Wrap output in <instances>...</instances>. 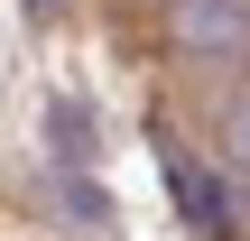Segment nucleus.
I'll use <instances>...</instances> for the list:
<instances>
[{
  "instance_id": "f257e3e1",
  "label": "nucleus",
  "mask_w": 250,
  "mask_h": 241,
  "mask_svg": "<svg viewBox=\"0 0 250 241\" xmlns=\"http://www.w3.org/2000/svg\"><path fill=\"white\" fill-rule=\"evenodd\" d=\"M176 46L186 56H241L250 46V0H176Z\"/></svg>"
},
{
  "instance_id": "f03ea898",
  "label": "nucleus",
  "mask_w": 250,
  "mask_h": 241,
  "mask_svg": "<svg viewBox=\"0 0 250 241\" xmlns=\"http://www.w3.org/2000/svg\"><path fill=\"white\" fill-rule=\"evenodd\" d=\"M158 167H167V186H176L186 223H195L204 241H223V195H213V176H204V167H195L186 149H167V139H158Z\"/></svg>"
},
{
  "instance_id": "7ed1b4c3",
  "label": "nucleus",
  "mask_w": 250,
  "mask_h": 241,
  "mask_svg": "<svg viewBox=\"0 0 250 241\" xmlns=\"http://www.w3.org/2000/svg\"><path fill=\"white\" fill-rule=\"evenodd\" d=\"M46 139H56V158H65V167L83 176V158L102 149V121H93L83 102H56V111H46Z\"/></svg>"
},
{
  "instance_id": "20e7f679",
  "label": "nucleus",
  "mask_w": 250,
  "mask_h": 241,
  "mask_svg": "<svg viewBox=\"0 0 250 241\" xmlns=\"http://www.w3.org/2000/svg\"><path fill=\"white\" fill-rule=\"evenodd\" d=\"M65 214H74V223H102L111 204H102V186H93V176H65Z\"/></svg>"
},
{
  "instance_id": "39448f33",
  "label": "nucleus",
  "mask_w": 250,
  "mask_h": 241,
  "mask_svg": "<svg viewBox=\"0 0 250 241\" xmlns=\"http://www.w3.org/2000/svg\"><path fill=\"white\" fill-rule=\"evenodd\" d=\"M232 158H241V176H250V102H232Z\"/></svg>"
},
{
  "instance_id": "423d86ee",
  "label": "nucleus",
  "mask_w": 250,
  "mask_h": 241,
  "mask_svg": "<svg viewBox=\"0 0 250 241\" xmlns=\"http://www.w3.org/2000/svg\"><path fill=\"white\" fill-rule=\"evenodd\" d=\"M28 19H56V0H28Z\"/></svg>"
}]
</instances>
